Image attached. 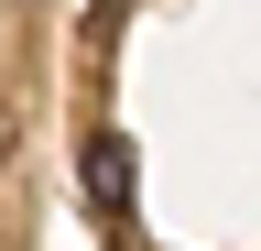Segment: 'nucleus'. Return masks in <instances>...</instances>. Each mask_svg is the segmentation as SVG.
<instances>
[{
	"mask_svg": "<svg viewBox=\"0 0 261 251\" xmlns=\"http://www.w3.org/2000/svg\"><path fill=\"white\" fill-rule=\"evenodd\" d=\"M87 197H98V208H120V197H130V153H120L109 131L87 142Z\"/></svg>",
	"mask_w": 261,
	"mask_h": 251,
	"instance_id": "1",
	"label": "nucleus"
},
{
	"mask_svg": "<svg viewBox=\"0 0 261 251\" xmlns=\"http://www.w3.org/2000/svg\"><path fill=\"white\" fill-rule=\"evenodd\" d=\"M98 11H120V0H98Z\"/></svg>",
	"mask_w": 261,
	"mask_h": 251,
	"instance_id": "2",
	"label": "nucleus"
}]
</instances>
